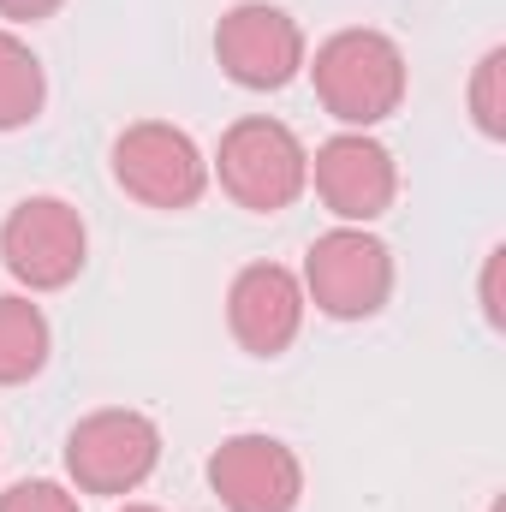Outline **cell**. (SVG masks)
<instances>
[{"instance_id": "7c38bea8", "label": "cell", "mask_w": 506, "mask_h": 512, "mask_svg": "<svg viewBox=\"0 0 506 512\" xmlns=\"http://www.w3.org/2000/svg\"><path fill=\"white\" fill-rule=\"evenodd\" d=\"M48 102V78L42 60L30 54V42H18L12 30H0V131L30 126Z\"/></svg>"}, {"instance_id": "52a82bcc", "label": "cell", "mask_w": 506, "mask_h": 512, "mask_svg": "<svg viewBox=\"0 0 506 512\" xmlns=\"http://www.w3.org/2000/svg\"><path fill=\"white\" fill-rule=\"evenodd\" d=\"M215 60L245 90H280L304 72V30L268 0H245L215 24Z\"/></svg>"}, {"instance_id": "e0dca14e", "label": "cell", "mask_w": 506, "mask_h": 512, "mask_svg": "<svg viewBox=\"0 0 506 512\" xmlns=\"http://www.w3.org/2000/svg\"><path fill=\"white\" fill-rule=\"evenodd\" d=\"M126 512H155V507H126Z\"/></svg>"}, {"instance_id": "7a4b0ae2", "label": "cell", "mask_w": 506, "mask_h": 512, "mask_svg": "<svg viewBox=\"0 0 506 512\" xmlns=\"http://www.w3.org/2000/svg\"><path fill=\"white\" fill-rule=\"evenodd\" d=\"M215 173H221V191L239 209L274 215V209L298 203V191L310 185V155H304V143H298L292 126H280L268 114H251V120L227 126Z\"/></svg>"}, {"instance_id": "ba28073f", "label": "cell", "mask_w": 506, "mask_h": 512, "mask_svg": "<svg viewBox=\"0 0 506 512\" xmlns=\"http://www.w3.org/2000/svg\"><path fill=\"white\" fill-rule=\"evenodd\" d=\"M209 489L227 512H292L304 495V465L274 435H233L209 459Z\"/></svg>"}, {"instance_id": "8992f818", "label": "cell", "mask_w": 506, "mask_h": 512, "mask_svg": "<svg viewBox=\"0 0 506 512\" xmlns=\"http://www.w3.org/2000/svg\"><path fill=\"white\" fill-rule=\"evenodd\" d=\"M161 459V435L143 411H90L66 435V471L84 495H131Z\"/></svg>"}, {"instance_id": "5b68a950", "label": "cell", "mask_w": 506, "mask_h": 512, "mask_svg": "<svg viewBox=\"0 0 506 512\" xmlns=\"http://www.w3.org/2000/svg\"><path fill=\"white\" fill-rule=\"evenodd\" d=\"M114 179L149 209H191L209 185L203 149L167 120H137L114 143Z\"/></svg>"}, {"instance_id": "8fae6325", "label": "cell", "mask_w": 506, "mask_h": 512, "mask_svg": "<svg viewBox=\"0 0 506 512\" xmlns=\"http://www.w3.org/2000/svg\"><path fill=\"white\" fill-rule=\"evenodd\" d=\"M48 364V316L30 298H0V387L30 382Z\"/></svg>"}, {"instance_id": "3957f363", "label": "cell", "mask_w": 506, "mask_h": 512, "mask_svg": "<svg viewBox=\"0 0 506 512\" xmlns=\"http://www.w3.org/2000/svg\"><path fill=\"white\" fill-rule=\"evenodd\" d=\"M304 292L334 322L376 316L381 304H387V292H393V256L364 227H334L304 256Z\"/></svg>"}, {"instance_id": "5bb4252c", "label": "cell", "mask_w": 506, "mask_h": 512, "mask_svg": "<svg viewBox=\"0 0 506 512\" xmlns=\"http://www.w3.org/2000/svg\"><path fill=\"white\" fill-rule=\"evenodd\" d=\"M0 512H78V501L60 483H12L0 495Z\"/></svg>"}, {"instance_id": "2e32d148", "label": "cell", "mask_w": 506, "mask_h": 512, "mask_svg": "<svg viewBox=\"0 0 506 512\" xmlns=\"http://www.w3.org/2000/svg\"><path fill=\"white\" fill-rule=\"evenodd\" d=\"M48 12H60V0H0V18H12V24H36Z\"/></svg>"}, {"instance_id": "9c48e42d", "label": "cell", "mask_w": 506, "mask_h": 512, "mask_svg": "<svg viewBox=\"0 0 506 512\" xmlns=\"http://www.w3.org/2000/svg\"><path fill=\"white\" fill-rule=\"evenodd\" d=\"M310 179H316V197L346 221V227H370L376 215L393 209V191H399V173H393V155L381 149L376 137L364 131H340L316 149L310 161Z\"/></svg>"}, {"instance_id": "30bf717a", "label": "cell", "mask_w": 506, "mask_h": 512, "mask_svg": "<svg viewBox=\"0 0 506 512\" xmlns=\"http://www.w3.org/2000/svg\"><path fill=\"white\" fill-rule=\"evenodd\" d=\"M227 322H233V340L256 352V358H280L298 328H304V286L292 268L280 262H251L239 268L233 292H227Z\"/></svg>"}, {"instance_id": "6da1fadb", "label": "cell", "mask_w": 506, "mask_h": 512, "mask_svg": "<svg viewBox=\"0 0 506 512\" xmlns=\"http://www.w3.org/2000/svg\"><path fill=\"white\" fill-rule=\"evenodd\" d=\"M316 96L340 126H381L405 102V54L381 30H340L316 48Z\"/></svg>"}, {"instance_id": "9a60e30c", "label": "cell", "mask_w": 506, "mask_h": 512, "mask_svg": "<svg viewBox=\"0 0 506 512\" xmlns=\"http://www.w3.org/2000/svg\"><path fill=\"white\" fill-rule=\"evenodd\" d=\"M501 262H506V251H489V268H483V316L501 328L506 322V304H501Z\"/></svg>"}, {"instance_id": "277c9868", "label": "cell", "mask_w": 506, "mask_h": 512, "mask_svg": "<svg viewBox=\"0 0 506 512\" xmlns=\"http://www.w3.org/2000/svg\"><path fill=\"white\" fill-rule=\"evenodd\" d=\"M84 245H90L84 239V221L60 197H24L0 221V262L30 292H60L66 280H78Z\"/></svg>"}, {"instance_id": "4fadbf2b", "label": "cell", "mask_w": 506, "mask_h": 512, "mask_svg": "<svg viewBox=\"0 0 506 512\" xmlns=\"http://www.w3.org/2000/svg\"><path fill=\"white\" fill-rule=\"evenodd\" d=\"M506 48H489L477 60V78H471V114H477V131L483 137H506Z\"/></svg>"}]
</instances>
